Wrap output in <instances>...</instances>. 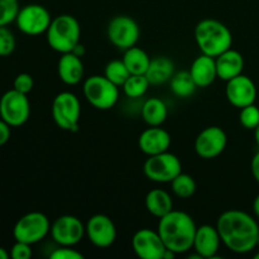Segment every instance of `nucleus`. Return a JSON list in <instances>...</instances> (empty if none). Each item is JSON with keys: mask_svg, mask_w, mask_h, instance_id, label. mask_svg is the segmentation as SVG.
I'll use <instances>...</instances> for the list:
<instances>
[{"mask_svg": "<svg viewBox=\"0 0 259 259\" xmlns=\"http://www.w3.org/2000/svg\"><path fill=\"white\" fill-rule=\"evenodd\" d=\"M89 240L98 248H108L116 239V228L113 220L104 214L93 215L85 225Z\"/></svg>", "mask_w": 259, "mask_h": 259, "instance_id": "nucleus-15", "label": "nucleus"}, {"mask_svg": "<svg viewBox=\"0 0 259 259\" xmlns=\"http://www.w3.org/2000/svg\"><path fill=\"white\" fill-rule=\"evenodd\" d=\"M58 76L66 85H77L83 77V63L75 53H62L57 66Z\"/></svg>", "mask_w": 259, "mask_h": 259, "instance_id": "nucleus-21", "label": "nucleus"}, {"mask_svg": "<svg viewBox=\"0 0 259 259\" xmlns=\"http://www.w3.org/2000/svg\"><path fill=\"white\" fill-rule=\"evenodd\" d=\"M222 243L233 253L245 254L257 247L259 227L253 217L242 210L224 211L217 222Z\"/></svg>", "mask_w": 259, "mask_h": 259, "instance_id": "nucleus-1", "label": "nucleus"}, {"mask_svg": "<svg viewBox=\"0 0 259 259\" xmlns=\"http://www.w3.org/2000/svg\"><path fill=\"white\" fill-rule=\"evenodd\" d=\"M169 184H171L174 194L180 199H189V197L194 196V194L196 192V182H195L194 177L187 174L181 172Z\"/></svg>", "mask_w": 259, "mask_h": 259, "instance_id": "nucleus-27", "label": "nucleus"}, {"mask_svg": "<svg viewBox=\"0 0 259 259\" xmlns=\"http://www.w3.org/2000/svg\"><path fill=\"white\" fill-rule=\"evenodd\" d=\"M12 126L8 123H5L2 118H0V147H3L4 144L8 143V141L10 139L12 136V131H10Z\"/></svg>", "mask_w": 259, "mask_h": 259, "instance_id": "nucleus-36", "label": "nucleus"}, {"mask_svg": "<svg viewBox=\"0 0 259 259\" xmlns=\"http://www.w3.org/2000/svg\"><path fill=\"white\" fill-rule=\"evenodd\" d=\"M239 121L245 129L254 131L259 124V108L255 104L244 106L240 109Z\"/></svg>", "mask_w": 259, "mask_h": 259, "instance_id": "nucleus-31", "label": "nucleus"}, {"mask_svg": "<svg viewBox=\"0 0 259 259\" xmlns=\"http://www.w3.org/2000/svg\"><path fill=\"white\" fill-rule=\"evenodd\" d=\"M51 232L50 219L43 212L32 211L23 215L14 225L13 235L17 242L35 244L45 239Z\"/></svg>", "mask_w": 259, "mask_h": 259, "instance_id": "nucleus-7", "label": "nucleus"}, {"mask_svg": "<svg viewBox=\"0 0 259 259\" xmlns=\"http://www.w3.org/2000/svg\"><path fill=\"white\" fill-rule=\"evenodd\" d=\"M139 149L147 156L163 153L171 146V136L167 131L159 126H149L138 138Z\"/></svg>", "mask_w": 259, "mask_h": 259, "instance_id": "nucleus-18", "label": "nucleus"}, {"mask_svg": "<svg viewBox=\"0 0 259 259\" xmlns=\"http://www.w3.org/2000/svg\"><path fill=\"white\" fill-rule=\"evenodd\" d=\"M51 237L53 242L63 247H75L86 234L85 225L73 215H62L51 224Z\"/></svg>", "mask_w": 259, "mask_h": 259, "instance_id": "nucleus-12", "label": "nucleus"}, {"mask_svg": "<svg viewBox=\"0 0 259 259\" xmlns=\"http://www.w3.org/2000/svg\"><path fill=\"white\" fill-rule=\"evenodd\" d=\"M51 22V13L40 4H28L20 8L15 18L18 29L27 35L43 34L47 32Z\"/></svg>", "mask_w": 259, "mask_h": 259, "instance_id": "nucleus-11", "label": "nucleus"}, {"mask_svg": "<svg viewBox=\"0 0 259 259\" xmlns=\"http://www.w3.org/2000/svg\"><path fill=\"white\" fill-rule=\"evenodd\" d=\"M143 172L151 181L167 184L181 174L182 163L176 154L167 151L154 156H148L143 164Z\"/></svg>", "mask_w": 259, "mask_h": 259, "instance_id": "nucleus-8", "label": "nucleus"}, {"mask_svg": "<svg viewBox=\"0 0 259 259\" xmlns=\"http://www.w3.org/2000/svg\"><path fill=\"white\" fill-rule=\"evenodd\" d=\"M146 209L149 214L161 219L174 210V201L167 191L162 189H154L147 194Z\"/></svg>", "mask_w": 259, "mask_h": 259, "instance_id": "nucleus-23", "label": "nucleus"}, {"mask_svg": "<svg viewBox=\"0 0 259 259\" xmlns=\"http://www.w3.org/2000/svg\"><path fill=\"white\" fill-rule=\"evenodd\" d=\"M250 169H252V175L254 180L259 184V151L253 156L252 162H250Z\"/></svg>", "mask_w": 259, "mask_h": 259, "instance_id": "nucleus-37", "label": "nucleus"}, {"mask_svg": "<svg viewBox=\"0 0 259 259\" xmlns=\"http://www.w3.org/2000/svg\"><path fill=\"white\" fill-rule=\"evenodd\" d=\"M123 62L125 63L131 75H146L151 63V57L141 47L133 46L124 51Z\"/></svg>", "mask_w": 259, "mask_h": 259, "instance_id": "nucleus-25", "label": "nucleus"}, {"mask_svg": "<svg viewBox=\"0 0 259 259\" xmlns=\"http://www.w3.org/2000/svg\"><path fill=\"white\" fill-rule=\"evenodd\" d=\"M106 34L111 45L125 51L137 45L141 37V28L129 15H116L109 22Z\"/></svg>", "mask_w": 259, "mask_h": 259, "instance_id": "nucleus-10", "label": "nucleus"}, {"mask_svg": "<svg viewBox=\"0 0 259 259\" xmlns=\"http://www.w3.org/2000/svg\"><path fill=\"white\" fill-rule=\"evenodd\" d=\"M254 258H255V259H259V252L257 253V254H255V255H254Z\"/></svg>", "mask_w": 259, "mask_h": 259, "instance_id": "nucleus-42", "label": "nucleus"}, {"mask_svg": "<svg viewBox=\"0 0 259 259\" xmlns=\"http://www.w3.org/2000/svg\"><path fill=\"white\" fill-rule=\"evenodd\" d=\"M29 115L30 104L27 94L12 89L0 98V118L12 128L22 126L27 123Z\"/></svg>", "mask_w": 259, "mask_h": 259, "instance_id": "nucleus-9", "label": "nucleus"}, {"mask_svg": "<svg viewBox=\"0 0 259 259\" xmlns=\"http://www.w3.org/2000/svg\"><path fill=\"white\" fill-rule=\"evenodd\" d=\"M134 253L142 259H163L167 250L158 232L143 228L136 232L132 239Z\"/></svg>", "mask_w": 259, "mask_h": 259, "instance_id": "nucleus-14", "label": "nucleus"}, {"mask_svg": "<svg viewBox=\"0 0 259 259\" xmlns=\"http://www.w3.org/2000/svg\"><path fill=\"white\" fill-rule=\"evenodd\" d=\"M50 258L51 259H82L83 255L82 253L73 249L72 247H63V245H60V247L56 248V249L51 253Z\"/></svg>", "mask_w": 259, "mask_h": 259, "instance_id": "nucleus-34", "label": "nucleus"}, {"mask_svg": "<svg viewBox=\"0 0 259 259\" xmlns=\"http://www.w3.org/2000/svg\"><path fill=\"white\" fill-rule=\"evenodd\" d=\"M15 37L12 30L3 25L0 27V57H8L12 55L15 50Z\"/></svg>", "mask_w": 259, "mask_h": 259, "instance_id": "nucleus-32", "label": "nucleus"}, {"mask_svg": "<svg viewBox=\"0 0 259 259\" xmlns=\"http://www.w3.org/2000/svg\"><path fill=\"white\" fill-rule=\"evenodd\" d=\"M167 115V105L158 98L148 99L142 106V118L149 126H161L166 121Z\"/></svg>", "mask_w": 259, "mask_h": 259, "instance_id": "nucleus-24", "label": "nucleus"}, {"mask_svg": "<svg viewBox=\"0 0 259 259\" xmlns=\"http://www.w3.org/2000/svg\"><path fill=\"white\" fill-rule=\"evenodd\" d=\"M218 77L223 81H229L242 75L244 68V57L238 51L229 48L222 55L215 57Z\"/></svg>", "mask_w": 259, "mask_h": 259, "instance_id": "nucleus-19", "label": "nucleus"}, {"mask_svg": "<svg viewBox=\"0 0 259 259\" xmlns=\"http://www.w3.org/2000/svg\"><path fill=\"white\" fill-rule=\"evenodd\" d=\"M253 211H254L255 217L259 219V194L255 196L254 201H253Z\"/></svg>", "mask_w": 259, "mask_h": 259, "instance_id": "nucleus-39", "label": "nucleus"}, {"mask_svg": "<svg viewBox=\"0 0 259 259\" xmlns=\"http://www.w3.org/2000/svg\"><path fill=\"white\" fill-rule=\"evenodd\" d=\"M254 138H255V143L259 147V124L257 125V128L254 129Z\"/></svg>", "mask_w": 259, "mask_h": 259, "instance_id": "nucleus-41", "label": "nucleus"}, {"mask_svg": "<svg viewBox=\"0 0 259 259\" xmlns=\"http://www.w3.org/2000/svg\"><path fill=\"white\" fill-rule=\"evenodd\" d=\"M151 86L146 75H131L121 88L124 94L131 99L142 98Z\"/></svg>", "mask_w": 259, "mask_h": 259, "instance_id": "nucleus-29", "label": "nucleus"}, {"mask_svg": "<svg viewBox=\"0 0 259 259\" xmlns=\"http://www.w3.org/2000/svg\"><path fill=\"white\" fill-rule=\"evenodd\" d=\"M19 9L18 0H0V27L15 22Z\"/></svg>", "mask_w": 259, "mask_h": 259, "instance_id": "nucleus-30", "label": "nucleus"}, {"mask_svg": "<svg viewBox=\"0 0 259 259\" xmlns=\"http://www.w3.org/2000/svg\"><path fill=\"white\" fill-rule=\"evenodd\" d=\"M197 86L194 78L191 77L190 71H180L175 73L171 78V90L177 98L186 99L194 95Z\"/></svg>", "mask_w": 259, "mask_h": 259, "instance_id": "nucleus-26", "label": "nucleus"}, {"mask_svg": "<svg viewBox=\"0 0 259 259\" xmlns=\"http://www.w3.org/2000/svg\"><path fill=\"white\" fill-rule=\"evenodd\" d=\"M85 52H86L85 47H83L81 43H78V45L76 46V47L72 50V53H75V55L78 56V57H82V56L85 55Z\"/></svg>", "mask_w": 259, "mask_h": 259, "instance_id": "nucleus-38", "label": "nucleus"}, {"mask_svg": "<svg viewBox=\"0 0 259 259\" xmlns=\"http://www.w3.org/2000/svg\"><path fill=\"white\" fill-rule=\"evenodd\" d=\"M104 76L106 78L111 81L113 83H115L118 88L123 86L125 83V81L128 80L131 72L126 68L125 63L123 62V60H113L105 66V70H104Z\"/></svg>", "mask_w": 259, "mask_h": 259, "instance_id": "nucleus-28", "label": "nucleus"}, {"mask_svg": "<svg viewBox=\"0 0 259 259\" xmlns=\"http://www.w3.org/2000/svg\"><path fill=\"white\" fill-rule=\"evenodd\" d=\"M82 93L88 103L99 110H109L119 100V88L104 75H93L86 78Z\"/></svg>", "mask_w": 259, "mask_h": 259, "instance_id": "nucleus-5", "label": "nucleus"}, {"mask_svg": "<svg viewBox=\"0 0 259 259\" xmlns=\"http://www.w3.org/2000/svg\"><path fill=\"white\" fill-rule=\"evenodd\" d=\"M9 258H10V253H8L4 248L0 247V259H9Z\"/></svg>", "mask_w": 259, "mask_h": 259, "instance_id": "nucleus-40", "label": "nucleus"}, {"mask_svg": "<svg viewBox=\"0 0 259 259\" xmlns=\"http://www.w3.org/2000/svg\"><path fill=\"white\" fill-rule=\"evenodd\" d=\"M220 243H222V239H220L217 227L204 224L201 227H197L192 248L197 254L201 255L202 259H214L217 258L220 249Z\"/></svg>", "mask_w": 259, "mask_h": 259, "instance_id": "nucleus-17", "label": "nucleus"}, {"mask_svg": "<svg viewBox=\"0 0 259 259\" xmlns=\"http://www.w3.org/2000/svg\"><path fill=\"white\" fill-rule=\"evenodd\" d=\"M81 115V104L77 96L70 91L56 95L52 103V116L58 128L68 132L78 131Z\"/></svg>", "mask_w": 259, "mask_h": 259, "instance_id": "nucleus-6", "label": "nucleus"}, {"mask_svg": "<svg viewBox=\"0 0 259 259\" xmlns=\"http://www.w3.org/2000/svg\"><path fill=\"white\" fill-rule=\"evenodd\" d=\"M195 40L201 53L218 57L232 48L233 34L224 23L217 19H202L195 28Z\"/></svg>", "mask_w": 259, "mask_h": 259, "instance_id": "nucleus-3", "label": "nucleus"}, {"mask_svg": "<svg viewBox=\"0 0 259 259\" xmlns=\"http://www.w3.org/2000/svg\"><path fill=\"white\" fill-rule=\"evenodd\" d=\"M32 257V248L30 244L23 242H17L10 249V258L13 259H29Z\"/></svg>", "mask_w": 259, "mask_h": 259, "instance_id": "nucleus-35", "label": "nucleus"}, {"mask_svg": "<svg viewBox=\"0 0 259 259\" xmlns=\"http://www.w3.org/2000/svg\"><path fill=\"white\" fill-rule=\"evenodd\" d=\"M46 34L48 45L53 51L61 55L72 52L73 48L80 43V23L72 15L61 14L53 18Z\"/></svg>", "mask_w": 259, "mask_h": 259, "instance_id": "nucleus-4", "label": "nucleus"}, {"mask_svg": "<svg viewBox=\"0 0 259 259\" xmlns=\"http://www.w3.org/2000/svg\"><path fill=\"white\" fill-rule=\"evenodd\" d=\"M225 95L233 106L242 109L250 104H254L257 99V88L252 78L242 73L227 81Z\"/></svg>", "mask_w": 259, "mask_h": 259, "instance_id": "nucleus-16", "label": "nucleus"}, {"mask_svg": "<svg viewBox=\"0 0 259 259\" xmlns=\"http://www.w3.org/2000/svg\"><path fill=\"white\" fill-rule=\"evenodd\" d=\"M175 75V65L172 60L166 56H158L151 60L149 67L146 72V77L148 78L151 85H162L167 81H171Z\"/></svg>", "mask_w": 259, "mask_h": 259, "instance_id": "nucleus-22", "label": "nucleus"}, {"mask_svg": "<svg viewBox=\"0 0 259 259\" xmlns=\"http://www.w3.org/2000/svg\"><path fill=\"white\" fill-rule=\"evenodd\" d=\"M196 229L194 219L187 212L172 210L159 219L157 232L161 235L167 249L181 254L192 248Z\"/></svg>", "mask_w": 259, "mask_h": 259, "instance_id": "nucleus-2", "label": "nucleus"}, {"mask_svg": "<svg viewBox=\"0 0 259 259\" xmlns=\"http://www.w3.org/2000/svg\"><path fill=\"white\" fill-rule=\"evenodd\" d=\"M227 143V133L220 126H207L195 139V152L204 159L217 158L225 151Z\"/></svg>", "mask_w": 259, "mask_h": 259, "instance_id": "nucleus-13", "label": "nucleus"}, {"mask_svg": "<svg viewBox=\"0 0 259 259\" xmlns=\"http://www.w3.org/2000/svg\"><path fill=\"white\" fill-rule=\"evenodd\" d=\"M33 86H34V81L33 77L29 73H19L17 77L14 78V82H13V89H15L17 91L23 94H28L32 91Z\"/></svg>", "mask_w": 259, "mask_h": 259, "instance_id": "nucleus-33", "label": "nucleus"}, {"mask_svg": "<svg viewBox=\"0 0 259 259\" xmlns=\"http://www.w3.org/2000/svg\"><path fill=\"white\" fill-rule=\"evenodd\" d=\"M257 247L259 248V235H258V243H257Z\"/></svg>", "mask_w": 259, "mask_h": 259, "instance_id": "nucleus-43", "label": "nucleus"}, {"mask_svg": "<svg viewBox=\"0 0 259 259\" xmlns=\"http://www.w3.org/2000/svg\"><path fill=\"white\" fill-rule=\"evenodd\" d=\"M190 73L197 88H207L218 77L215 57L201 53L196 57L190 67Z\"/></svg>", "mask_w": 259, "mask_h": 259, "instance_id": "nucleus-20", "label": "nucleus"}]
</instances>
